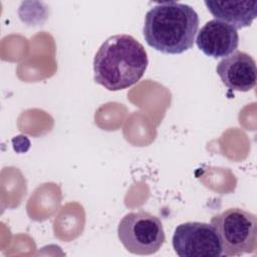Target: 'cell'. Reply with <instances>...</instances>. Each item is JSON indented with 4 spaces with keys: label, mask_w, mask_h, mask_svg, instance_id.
Returning a JSON list of instances; mask_svg holds the SVG:
<instances>
[{
    "label": "cell",
    "mask_w": 257,
    "mask_h": 257,
    "mask_svg": "<svg viewBox=\"0 0 257 257\" xmlns=\"http://www.w3.org/2000/svg\"><path fill=\"white\" fill-rule=\"evenodd\" d=\"M222 246V255L252 254L257 249L256 215L241 208H229L211 219Z\"/></svg>",
    "instance_id": "cell-3"
},
{
    "label": "cell",
    "mask_w": 257,
    "mask_h": 257,
    "mask_svg": "<svg viewBox=\"0 0 257 257\" xmlns=\"http://www.w3.org/2000/svg\"><path fill=\"white\" fill-rule=\"evenodd\" d=\"M149 60L145 47L127 34L108 37L93 59L94 80L110 91L128 88L145 74Z\"/></svg>",
    "instance_id": "cell-1"
},
{
    "label": "cell",
    "mask_w": 257,
    "mask_h": 257,
    "mask_svg": "<svg viewBox=\"0 0 257 257\" xmlns=\"http://www.w3.org/2000/svg\"><path fill=\"white\" fill-rule=\"evenodd\" d=\"M196 43L200 50L213 58L226 57L237 51L239 34L233 26L213 19L208 21L198 32Z\"/></svg>",
    "instance_id": "cell-7"
},
{
    "label": "cell",
    "mask_w": 257,
    "mask_h": 257,
    "mask_svg": "<svg viewBox=\"0 0 257 257\" xmlns=\"http://www.w3.org/2000/svg\"><path fill=\"white\" fill-rule=\"evenodd\" d=\"M117 236L127 251L138 255L155 254L166 240L162 221L143 210L122 217L117 227Z\"/></svg>",
    "instance_id": "cell-4"
},
{
    "label": "cell",
    "mask_w": 257,
    "mask_h": 257,
    "mask_svg": "<svg viewBox=\"0 0 257 257\" xmlns=\"http://www.w3.org/2000/svg\"><path fill=\"white\" fill-rule=\"evenodd\" d=\"M216 71L222 82L232 90L249 91L256 85V62L246 52L235 51L224 57L218 63Z\"/></svg>",
    "instance_id": "cell-6"
},
{
    "label": "cell",
    "mask_w": 257,
    "mask_h": 257,
    "mask_svg": "<svg viewBox=\"0 0 257 257\" xmlns=\"http://www.w3.org/2000/svg\"><path fill=\"white\" fill-rule=\"evenodd\" d=\"M215 19L236 29L250 26L257 16V1H205Z\"/></svg>",
    "instance_id": "cell-8"
},
{
    "label": "cell",
    "mask_w": 257,
    "mask_h": 257,
    "mask_svg": "<svg viewBox=\"0 0 257 257\" xmlns=\"http://www.w3.org/2000/svg\"><path fill=\"white\" fill-rule=\"evenodd\" d=\"M172 244L180 257H219L222 246L212 224L186 222L174 232Z\"/></svg>",
    "instance_id": "cell-5"
},
{
    "label": "cell",
    "mask_w": 257,
    "mask_h": 257,
    "mask_svg": "<svg viewBox=\"0 0 257 257\" xmlns=\"http://www.w3.org/2000/svg\"><path fill=\"white\" fill-rule=\"evenodd\" d=\"M199 28L195 9L184 3H158L146 14L143 33L146 42L158 51L181 54L194 45Z\"/></svg>",
    "instance_id": "cell-2"
}]
</instances>
